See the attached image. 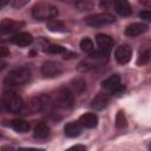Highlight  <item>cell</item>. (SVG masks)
I'll return each mask as SVG.
<instances>
[{"label":"cell","instance_id":"5b68a950","mask_svg":"<svg viewBox=\"0 0 151 151\" xmlns=\"http://www.w3.org/2000/svg\"><path fill=\"white\" fill-rule=\"evenodd\" d=\"M73 92L68 87H60L54 94L53 104L60 109H71L73 106Z\"/></svg>","mask_w":151,"mask_h":151},{"label":"cell","instance_id":"7c38bea8","mask_svg":"<svg viewBox=\"0 0 151 151\" xmlns=\"http://www.w3.org/2000/svg\"><path fill=\"white\" fill-rule=\"evenodd\" d=\"M12 42L20 47L29 46L33 42V35L28 32H17L12 37Z\"/></svg>","mask_w":151,"mask_h":151},{"label":"cell","instance_id":"d6986e66","mask_svg":"<svg viewBox=\"0 0 151 151\" xmlns=\"http://www.w3.org/2000/svg\"><path fill=\"white\" fill-rule=\"evenodd\" d=\"M9 125H11V127L14 130V131H17V132H20V133H24V132H27L28 130H29V124L26 122V120H24V119H14V120H12L11 123H9Z\"/></svg>","mask_w":151,"mask_h":151},{"label":"cell","instance_id":"8fae6325","mask_svg":"<svg viewBox=\"0 0 151 151\" xmlns=\"http://www.w3.org/2000/svg\"><path fill=\"white\" fill-rule=\"evenodd\" d=\"M147 28H149V26L144 22H132L125 28V35L134 38V37H138V35L145 33L147 31Z\"/></svg>","mask_w":151,"mask_h":151},{"label":"cell","instance_id":"836d02e7","mask_svg":"<svg viewBox=\"0 0 151 151\" xmlns=\"http://www.w3.org/2000/svg\"><path fill=\"white\" fill-rule=\"evenodd\" d=\"M72 149H81V150H85L86 147H85V146H81V145H76V146H73Z\"/></svg>","mask_w":151,"mask_h":151},{"label":"cell","instance_id":"44dd1931","mask_svg":"<svg viewBox=\"0 0 151 151\" xmlns=\"http://www.w3.org/2000/svg\"><path fill=\"white\" fill-rule=\"evenodd\" d=\"M72 90L74 93H83L86 90V81L83 78H77L72 80Z\"/></svg>","mask_w":151,"mask_h":151},{"label":"cell","instance_id":"277c9868","mask_svg":"<svg viewBox=\"0 0 151 151\" xmlns=\"http://www.w3.org/2000/svg\"><path fill=\"white\" fill-rule=\"evenodd\" d=\"M2 105L7 111L20 112L24 107V101L21 97L13 90H7L2 94Z\"/></svg>","mask_w":151,"mask_h":151},{"label":"cell","instance_id":"ba28073f","mask_svg":"<svg viewBox=\"0 0 151 151\" xmlns=\"http://www.w3.org/2000/svg\"><path fill=\"white\" fill-rule=\"evenodd\" d=\"M61 72H63V66L58 61L48 60V61H45L41 66V73L47 78L58 77L61 74Z\"/></svg>","mask_w":151,"mask_h":151},{"label":"cell","instance_id":"1f68e13d","mask_svg":"<svg viewBox=\"0 0 151 151\" xmlns=\"http://www.w3.org/2000/svg\"><path fill=\"white\" fill-rule=\"evenodd\" d=\"M5 66H6V63H5L4 60H1V59H0V72L5 68Z\"/></svg>","mask_w":151,"mask_h":151},{"label":"cell","instance_id":"484cf974","mask_svg":"<svg viewBox=\"0 0 151 151\" xmlns=\"http://www.w3.org/2000/svg\"><path fill=\"white\" fill-rule=\"evenodd\" d=\"M126 118H125V116H124V113L122 112V111H119L118 113H117V116H116V126L118 127V129H123V127H125L126 126Z\"/></svg>","mask_w":151,"mask_h":151},{"label":"cell","instance_id":"6da1fadb","mask_svg":"<svg viewBox=\"0 0 151 151\" xmlns=\"http://www.w3.org/2000/svg\"><path fill=\"white\" fill-rule=\"evenodd\" d=\"M31 79V71L27 67H18L12 70L7 77L5 78V85L9 87L14 86H21L26 83H28Z\"/></svg>","mask_w":151,"mask_h":151},{"label":"cell","instance_id":"e0dca14e","mask_svg":"<svg viewBox=\"0 0 151 151\" xmlns=\"http://www.w3.org/2000/svg\"><path fill=\"white\" fill-rule=\"evenodd\" d=\"M110 101V96L107 93H99L91 100V107L94 110H103L107 106Z\"/></svg>","mask_w":151,"mask_h":151},{"label":"cell","instance_id":"f546056e","mask_svg":"<svg viewBox=\"0 0 151 151\" xmlns=\"http://www.w3.org/2000/svg\"><path fill=\"white\" fill-rule=\"evenodd\" d=\"M139 2L146 7H150L151 6V0H139Z\"/></svg>","mask_w":151,"mask_h":151},{"label":"cell","instance_id":"d4e9b609","mask_svg":"<svg viewBox=\"0 0 151 151\" xmlns=\"http://www.w3.org/2000/svg\"><path fill=\"white\" fill-rule=\"evenodd\" d=\"M80 11H90L93 8L94 4L91 1V0H79L78 2L74 4Z\"/></svg>","mask_w":151,"mask_h":151},{"label":"cell","instance_id":"9c48e42d","mask_svg":"<svg viewBox=\"0 0 151 151\" xmlns=\"http://www.w3.org/2000/svg\"><path fill=\"white\" fill-rule=\"evenodd\" d=\"M24 26L22 21L13 20V19H4L0 21V35H7L14 32H19V29Z\"/></svg>","mask_w":151,"mask_h":151},{"label":"cell","instance_id":"2e32d148","mask_svg":"<svg viewBox=\"0 0 151 151\" xmlns=\"http://www.w3.org/2000/svg\"><path fill=\"white\" fill-rule=\"evenodd\" d=\"M81 130H83V126L80 125L79 122H70L64 127L65 136L68 137V138H76V137H78L81 133Z\"/></svg>","mask_w":151,"mask_h":151},{"label":"cell","instance_id":"7a4b0ae2","mask_svg":"<svg viewBox=\"0 0 151 151\" xmlns=\"http://www.w3.org/2000/svg\"><path fill=\"white\" fill-rule=\"evenodd\" d=\"M52 104V100L50 97L46 96H37L31 98L26 104L24 103V107L20 112H24V114H33L37 112H40L45 109H47Z\"/></svg>","mask_w":151,"mask_h":151},{"label":"cell","instance_id":"ffe728a7","mask_svg":"<svg viewBox=\"0 0 151 151\" xmlns=\"http://www.w3.org/2000/svg\"><path fill=\"white\" fill-rule=\"evenodd\" d=\"M47 28L52 32H65L66 27L63 21L57 20V19H51L47 21Z\"/></svg>","mask_w":151,"mask_h":151},{"label":"cell","instance_id":"8992f818","mask_svg":"<svg viewBox=\"0 0 151 151\" xmlns=\"http://www.w3.org/2000/svg\"><path fill=\"white\" fill-rule=\"evenodd\" d=\"M116 21V18L113 14L111 13H98V14H94V15H91L88 18H86L85 22L86 25L88 26H92V27H100V26H107V25H111Z\"/></svg>","mask_w":151,"mask_h":151},{"label":"cell","instance_id":"30bf717a","mask_svg":"<svg viewBox=\"0 0 151 151\" xmlns=\"http://www.w3.org/2000/svg\"><path fill=\"white\" fill-rule=\"evenodd\" d=\"M132 55V50L129 45H120L114 51V58L119 64H126L130 61Z\"/></svg>","mask_w":151,"mask_h":151},{"label":"cell","instance_id":"ac0fdd59","mask_svg":"<svg viewBox=\"0 0 151 151\" xmlns=\"http://www.w3.org/2000/svg\"><path fill=\"white\" fill-rule=\"evenodd\" d=\"M33 136L37 139H46L50 136V127L46 123L39 122L33 130Z\"/></svg>","mask_w":151,"mask_h":151},{"label":"cell","instance_id":"4316f807","mask_svg":"<svg viewBox=\"0 0 151 151\" xmlns=\"http://www.w3.org/2000/svg\"><path fill=\"white\" fill-rule=\"evenodd\" d=\"M29 0H13V7L14 8H22L28 4Z\"/></svg>","mask_w":151,"mask_h":151},{"label":"cell","instance_id":"603a6c76","mask_svg":"<svg viewBox=\"0 0 151 151\" xmlns=\"http://www.w3.org/2000/svg\"><path fill=\"white\" fill-rule=\"evenodd\" d=\"M80 48H81L84 52H86V53H91V52L94 50V46H93L92 40H91L90 38H84V39H81V41H80Z\"/></svg>","mask_w":151,"mask_h":151},{"label":"cell","instance_id":"9a60e30c","mask_svg":"<svg viewBox=\"0 0 151 151\" xmlns=\"http://www.w3.org/2000/svg\"><path fill=\"white\" fill-rule=\"evenodd\" d=\"M113 8L122 17H129L132 13V8L127 0H113Z\"/></svg>","mask_w":151,"mask_h":151},{"label":"cell","instance_id":"7402d4cb","mask_svg":"<svg viewBox=\"0 0 151 151\" xmlns=\"http://www.w3.org/2000/svg\"><path fill=\"white\" fill-rule=\"evenodd\" d=\"M45 47H46L45 51L48 52V53H52V54H65V53H67V51H66L63 46H60V45L48 44V45H46Z\"/></svg>","mask_w":151,"mask_h":151},{"label":"cell","instance_id":"83f0119b","mask_svg":"<svg viewBox=\"0 0 151 151\" xmlns=\"http://www.w3.org/2000/svg\"><path fill=\"white\" fill-rule=\"evenodd\" d=\"M8 54H9V50L7 47H5V46H0V59L7 57Z\"/></svg>","mask_w":151,"mask_h":151},{"label":"cell","instance_id":"5bb4252c","mask_svg":"<svg viewBox=\"0 0 151 151\" xmlns=\"http://www.w3.org/2000/svg\"><path fill=\"white\" fill-rule=\"evenodd\" d=\"M80 125L83 127H86V129H93L98 125V116L96 113H92V112H88V113H84L83 116H80L79 120Z\"/></svg>","mask_w":151,"mask_h":151},{"label":"cell","instance_id":"4dcf8cb0","mask_svg":"<svg viewBox=\"0 0 151 151\" xmlns=\"http://www.w3.org/2000/svg\"><path fill=\"white\" fill-rule=\"evenodd\" d=\"M9 1H11V0H0V9H2L6 5H8Z\"/></svg>","mask_w":151,"mask_h":151},{"label":"cell","instance_id":"d6a6232c","mask_svg":"<svg viewBox=\"0 0 151 151\" xmlns=\"http://www.w3.org/2000/svg\"><path fill=\"white\" fill-rule=\"evenodd\" d=\"M59 1H63V2H68V4H76V2H78L79 0H59Z\"/></svg>","mask_w":151,"mask_h":151},{"label":"cell","instance_id":"3957f363","mask_svg":"<svg viewBox=\"0 0 151 151\" xmlns=\"http://www.w3.org/2000/svg\"><path fill=\"white\" fill-rule=\"evenodd\" d=\"M58 15V8L51 4L40 2L33 6L32 17L37 20H51Z\"/></svg>","mask_w":151,"mask_h":151},{"label":"cell","instance_id":"cb8c5ba5","mask_svg":"<svg viewBox=\"0 0 151 151\" xmlns=\"http://www.w3.org/2000/svg\"><path fill=\"white\" fill-rule=\"evenodd\" d=\"M149 61H150V51L145 50V51L140 52L138 55V59H137V65H139V66L146 65Z\"/></svg>","mask_w":151,"mask_h":151},{"label":"cell","instance_id":"4fadbf2b","mask_svg":"<svg viewBox=\"0 0 151 151\" xmlns=\"http://www.w3.org/2000/svg\"><path fill=\"white\" fill-rule=\"evenodd\" d=\"M96 42H97V45L99 46V50H103V51H106V52L110 53V51H111L112 47H113L114 40H113L110 35L100 33V34H97V37H96Z\"/></svg>","mask_w":151,"mask_h":151},{"label":"cell","instance_id":"f1b7e54d","mask_svg":"<svg viewBox=\"0 0 151 151\" xmlns=\"http://www.w3.org/2000/svg\"><path fill=\"white\" fill-rule=\"evenodd\" d=\"M139 17H140L142 19L150 20V19H151V12H150V11H144V12H140V13H139Z\"/></svg>","mask_w":151,"mask_h":151},{"label":"cell","instance_id":"52a82bcc","mask_svg":"<svg viewBox=\"0 0 151 151\" xmlns=\"http://www.w3.org/2000/svg\"><path fill=\"white\" fill-rule=\"evenodd\" d=\"M101 86L104 90H106L110 93H114V94H120L124 91V86L122 85L120 81V77L118 74H113L111 77H109L107 79H105L101 83Z\"/></svg>","mask_w":151,"mask_h":151}]
</instances>
